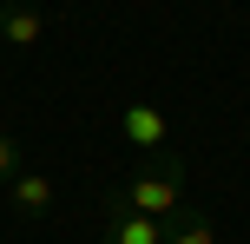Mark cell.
Listing matches in <instances>:
<instances>
[{
  "mask_svg": "<svg viewBox=\"0 0 250 244\" xmlns=\"http://www.w3.org/2000/svg\"><path fill=\"white\" fill-rule=\"evenodd\" d=\"M112 198L125 211H145V218H171V211H185V158L178 152H151V158H138L132 172L112 185Z\"/></svg>",
  "mask_w": 250,
  "mask_h": 244,
  "instance_id": "obj_1",
  "label": "cell"
},
{
  "mask_svg": "<svg viewBox=\"0 0 250 244\" xmlns=\"http://www.w3.org/2000/svg\"><path fill=\"white\" fill-rule=\"evenodd\" d=\"M99 244H165V224L145 211H125L112 192L99 198Z\"/></svg>",
  "mask_w": 250,
  "mask_h": 244,
  "instance_id": "obj_2",
  "label": "cell"
},
{
  "mask_svg": "<svg viewBox=\"0 0 250 244\" xmlns=\"http://www.w3.org/2000/svg\"><path fill=\"white\" fill-rule=\"evenodd\" d=\"M119 132H125V145H132L138 158H151V152H165V132H171V119H165L158 106L132 99V106L119 112Z\"/></svg>",
  "mask_w": 250,
  "mask_h": 244,
  "instance_id": "obj_3",
  "label": "cell"
},
{
  "mask_svg": "<svg viewBox=\"0 0 250 244\" xmlns=\"http://www.w3.org/2000/svg\"><path fill=\"white\" fill-rule=\"evenodd\" d=\"M40 33H46V13L33 0H7L0 7V40L7 46H40Z\"/></svg>",
  "mask_w": 250,
  "mask_h": 244,
  "instance_id": "obj_4",
  "label": "cell"
},
{
  "mask_svg": "<svg viewBox=\"0 0 250 244\" xmlns=\"http://www.w3.org/2000/svg\"><path fill=\"white\" fill-rule=\"evenodd\" d=\"M7 205L20 211V218H46L53 211V178L46 172H20V178L7 185Z\"/></svg>",
  "mask_w": 250,
  "mask_h": 244,
  "instance_id": "obj_5",
  "label": "cell"
},
{
  "mask_svg": "<svg viewBox=\"0 0 250 244\" xmlns=\"http://www.w3.org/2000/svg\"><path fill=\"white\" fill-rule=\"evenodd\" d=\"M165 244H217V218L211 211H171V218H165Z\"/></svg>",
  "mask_w": 250,
  "mask_h": 244,
  "instance_id": "obj_6",
  "label": "cell"
},
{
  "mask_svg": "<svg viewBox=\"0 0 250 244\" xmlns=\"http://www.w3.org/2000/svg\"><path fill=\"white\" fill-rule=\"evenodd\" d=\"M26 172V152H20V139H13V132H0V192H7L13 178H20Z\"/></svg>",
  "mask_w": 250,
  "mask_h": 244,
  "instance_id": "obj_7",
  "label": "cell"
}]
</instances>
